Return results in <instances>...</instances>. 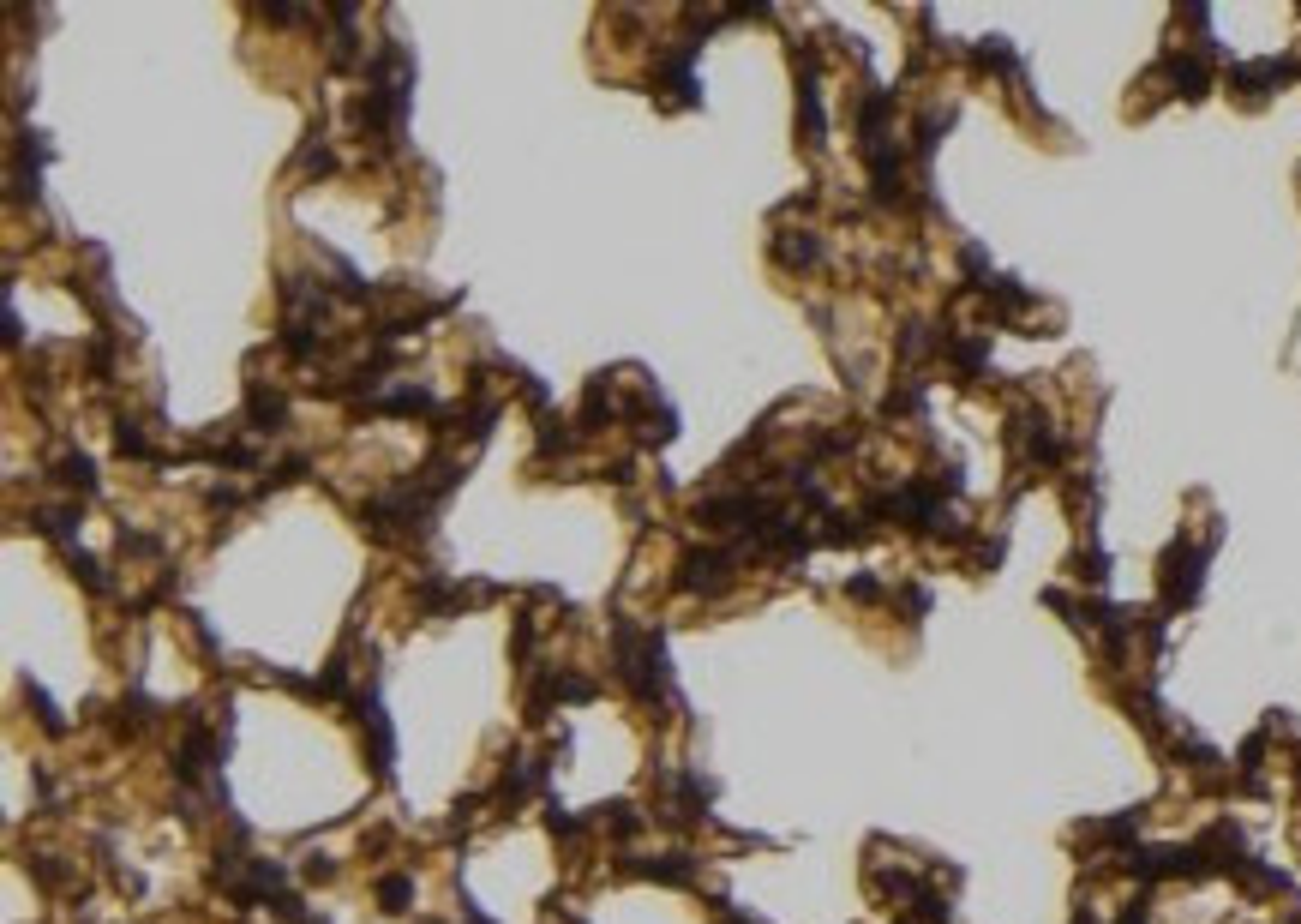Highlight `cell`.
Returning <instances> with one entry per match:
<instances>
[{
    "mask_svg": "<svg viewBox=\"0 0 1301 924\" xmlns=\"http://www.w3.org/2000/svg\"><path fill=\"white\" fill-rule=\"evenodd\" d=\"M36 529L54 535V541H66L72 535V511H36Z\"/></svg>",
    "mask_w": 1301,
    "mask_h": 924,
    "instance_id": "obj_4",
    "label": "cell"
},
{
    "mask_svg": "<svg viewBox=\"0 0 1301 924\" xmlns=\"http://www.w3.org/2000/svg\"><path fill=\"white\" fill-rule=\"evenodd\" d=\"M60 481L78 487V493H96V469H90V456H66V463H60Z\"/></svg>",
    "mask_w": 1301,
    "mask_h": 924,
    "instance_id": "obj_3",
    "label": "cell"
},
{
    "mask_svg": "<svg viewBox=\"0 0 1301 924\" xmlns=\"http://www.w3.org/2000/svg\"><path fill=\"white\" fill-rule=\"evenodd\" d=\"M726 583H732V559H726V553H690V559H684V589H690V595H696V589L714 595V589H726Z\"/></svg>",
    "mask_w": 1301,
    "mask_h": 924,
    "instance_id": "obj_1",
    "label": "cell"
},
{
    "mask_svg": "<svg viewBox=\"0 0 1301 924\" xmlns=\"http://www.w3.org/2000/svg\"><path fill=\"white\" fill-rule=\"evenodd\" d=\"M378 901H384V913H408V901H414V877H384V883H378Z\"/></svg>",
    "mask_w": 1301,
    "mask_h": 924,
    "instance_id": "obj_2",
    "label": "cell"
}]
</instances>
